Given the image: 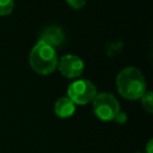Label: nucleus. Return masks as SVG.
I'll return each instance as SVG.
<instances>
[{
    "mask_svg": "<svg viewBox=\"0 0 153 153\" xmlns=\"http://www.w3.org/2000/svg\"><path fill=\"white\" fill-rule=\"evenodd\" d=\"M117 123H124L126 121H127V114L126 112H122V111H120L117 115H116V117L114 118Z\"/></svg>",
    "mask_w": 153,
    "mask_h": 153,
    "instance_id": "obj_11",
    "label": "nucleus"
},
{
    "mask_svg": "<svg viewBox=\"0 0 153 153\" xmlns=\"http://www.w3.org/2000/svg\"><path fill=\"white\" fill-rule=\"evenodd\" d=\"M59 71L61 72V74L66 78L73 79L76 76H80L84 72V62L82 60L76 56V55H65L62 56L59 61H57V66Z\"/></svg>",
    "mask_w": 153,
    "mask_h": 153,
    "instance_id": "obj_5",
    "label": "nucleus"
},
{
    "mask_svg": "<svg viewBox=\"0 0 153 153\" xmlns=\"http://www.w3.org/2000/svg\"><path fill=\"white\" fill-rule=\"evenodd\" d=\"M29 60L32 69L43 75L53 73L57 66V54L55 48L39 41L31 49Z\"/></svg>",
    "mask_w": 153,
    "mask_h": 153,
    "instance_id": "obj_2",
    "label": "nucleus"
},
{
    "mask_svg": "<svg viewBox=\"0 0 153 153\" xmlns=\"http://www.w3.org/2000/svg\"><path fill=\"white\" fill-rule=\"evenodd\" d=\"M66 1L74 10H79V8L84 7L85 4H86V0H66Z\"/></svg>",
    "mask_w": 153,
    "mask_h": 153,
    "instance_id": "obj_10",
    "label": "nucleus"
},
{
    "mask_svg": "<svg viewBox=\"0 0 153 153\" xmlns=\"http://www.w3.org/2000/svg\"><path fill=\"white\" fill-rule=\"evenodd\" d=\"M14 6L13 0H0V16H7L12 12Z\"/></svg>",
    "mask_w": 153,
    "mask_h": 153,
    "instance_id": "obj_9",
    "label": "nucleus"
},
{
    "mask_svg": "<svg viewBox=\"0 0 153 153\" xmlns=\"http://www.w3.org/2000/svg\"><path fill=\"white\" fill-rule=\"evenodd\" d=\"M93 112L100 121H112L120 112V104L111 93H99L92 100Z\"/></svg>",
    "mask_w": 153,
    "mask_h": 153,
    "instance_id": "obj_3",
    "label": "nucleus"
},
{
    "mask_svg": "<svg viewBox=\"0 0 153 153\" xmlns=\"http://www.w3.org/2000/svg\"><path fill=\"white\" fill-rule=\"evenodd\" d=\"M152 143H153V141L149 140L147 143V153H152Z\"/></svg>",
    "mask_w": 153,
    "mask_h": 153,
    "instance_id": "obj_12",
    "label": "nucleus"
},
{
    "mask_svg": "<svg viewBox=\"0 0 153 153\" xmlns=\"http://www.w3.org/2000/svg\"><path fill=\"white\" fill-rule=\"evenodd\" d=\"M75 111V104L68 98V97H62L56 100L54 105V112L57 117L61 118H67L71 117Z\"/></svg>",
    "mask_w": 153,
    "mask_h": 153,
    "instance_id": "obj_7",
    "label": "nucleus"
},
{
    "mask_svg": "<svg viewBox=\"0 0 153 153\" xmlns=\"http://www.w3.org/2000/svg\"><path fill=\"white\" fill-rule=\"evenodd\" d=\"M116 86L120 94L129 100L139 99L146 92L145 76L135 67L122 69L116 78Z\"/></svg>",
    "mask_w": 153,
    "mask_h": 153,
    "instance_id": "obj_1",
    "label": "nucleus"
},
{
    "mask_svg": "<svg viewBox=\"0 0 153 153\" xmlns=\"http://www.w3.org/2000/svg\"><path fill=\"white\" fill-rule=\"evenodd\" d=\"M67 97L74 103L79 105L87 104L94 99L97 93V87L90 80L80 79L72 82L67 90Z\"/></svg>",
    "mask_w": 153,
    "mask_h": 153,
    "instance_id": "obj_4",
    "label": "nucleus"
},
{
    "mask_svg": "<svg viewBox=\"0 0 153 153\" xmlns=\"http://www.w3.org/2000/svg\"><path fill=\"white\" fill-rule=\"evenodd\" d=\"M141 104H142V108L147 112L149 114L153 112V94L151 91L143 93V96L141 97Z\"/></svg>",
    "mask_w": 153,
    "mask_h": 153,
    "instance_id": "obj_8",
    "label": "nucleus"
},
{
    "mask_svg": "<svg viewBox=\"0 0 153 153\" xmlns=\"http://www.w3.org/2000/svg\"><path fill=\"white\" fill-rule=\"evenodd\" d=\"M63 39H65V33H63L61 27H59V26H48L41 32L38 41L55 48V47L61 45Z\"/></svg>",
    "mask_w": 153,
    "mask_h": 153,
    "instance_id": "obj_6",
    "label": "nucleus"
}]
</instances>
